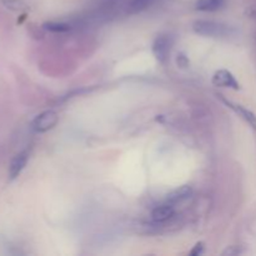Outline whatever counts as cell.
Masks as SVG:
<instances>
[{"mask_svg":"<svg viewBox=\"0 0 256 256\" xmlns=\"http://www.w3.org/2000/svg\"><path fill=\"white\" fill-rule=\"evenodd\" d=\"M195 32L204 36L224 38L230 35V28L222 22H212V20H198L192 25Z\"/></svg>","mask_w":256,"mask_h":256,"instance_id":"6da1fadb","label":"cell"},{"mask_svg":"<svg viewBox=\"0 0 256 256\" xmlns=\"http://www.w3.org/2000/svg\"><path fill=\"white\" fill-rule=\"evenodd\" d=\"M58 120H59V116L54 110H45L35 116L32 122V128L36 132H49L58 124Z\"/></svg>","mask_w":256,"mask_h":256,"instance_id":"7a4b0ae2","label":"cell"},{"mask_svg":"<svg viewBox=\"0 0 256 256\" xmlns=\"http://www.w3.org/2000/svg\"><path fill=\"white\" fill-rule=\"evenodd\" d=\"M172 39L169 35H159L152 42V52L158 62H165L169 59L170 52H172Z\"/></svg>","mask_w":256,"mask_h":256,"instance_id":"3957f363","label":"cell"},{"mask_svg":"<svg viewBox=\"0 0 256 256\" xmlns=\"http://www.w3.org/2000/svg\"><path fill=\"white\" fill-rule=\"evenodd\" d=\"M28 160H29V150L25 149L22 150L20 152H18L14 158H12V162L9 165V179L15 180L22 172L24 170V168L26 166Z\"/></svg>","mask_w":256,"mask_h":256,"instance_id":"277c9868","label":"cell"},{"mask_svg":"<svg viewBox=\"0 0 256 256\" xmlns=\"http://www.w3.org/2000/svg\"><path fill=\"white\" fill-rule=\"evenodd\" d=\"M212 84L216 86L232 88V89H239L240 85L234 78V75L228 70H218L212 76Z\"/></svg>","mask_w":256,"mask_h":256,"instance_id":"5b68a950","label":"cell"},{"mask_svg":"<svg viewBox=\"0 0 256 256\" xmlns=\"http://www.w3.org/2000/svg\"><path fill=\"white\" fill-rule=\"evenodd\" d=\"M175 215V209L174 205L170 204V202H165V204L159 205V206L155 208L152 212V218L155 222H165L168 220L172 219Z\"/></svg>","mask_w":256,"mask_h":256,"instance_id":"8992f818","label":"cell"},{"mask_svg":"<svg viewBox=\"0 0 256 256\" xmlns=\"http://www.w3.org/2000/svg\"><path fill=\"white\" fill-rule=\"evenodd\" d=\"M222 100H224L225 104H226L229 108H232V109L234 110L238 115H239V116H242V119H244L245 122L250 125V126L256 129V116H255L254 112H252L250 110L245 109V108L242 106V105L232 104V102H228V100H225V99H222Z\"/></svg>","mask_w":256,"mask_h":256,"instance_id":"52a82bcc","label":"cell"},{"mask_svg":"<svg viewBox=\"0 0 256 256\" xmlns=\"http://www.w3.org/2000/svg\"><path fill=\"white\" fill-rule=\"evenodd\" d=\"M192 188L188 186V185H184V186L179 188V189L174 190L172 192H170L169 195H168V202H170V204H178V202H182V200L188 199V198L192 195Z\"/></svg>","mask_w":256,"mask_h":256,"instance_id":"ba28073f","label":"cell"},{"mask_svg":"<svg viewBox=\"0 0 256 256\" xmlns=\"http://www.w3.org/2000/svg\"><path fill=\"white\" fill-rule=\"evenodd\" d=\"M225 5V0H196L195 8L200 12H216Z\"/></svg>","mask_w":256,"mask_h":256,"instance_id":"9c48e42d","label":"cell"},{"mask_svg":"<svg viewBox=\"0 0 256 256\" xmlns=\"http://www.w3.org/2000/svg\"><path fill=\"white\" fill-rule=\"evenodd\" d=\"M42 28L45 30H49L52 32H65L70 30V25L66 22H49L42 24Z\"/></svg>","mask_w":256,"mask_h":256,"instance_id":"30bf717a","label":"cell"},{"mask_svg":"<svg viewBox=\"0 0 256 256\" xmlns=\"http://www.w3.org/2000/svg\"><path fill=\"white\" fill-rule=\"evenodd\" d=\"M154 2L155 0H132V2L129 5V10L132 12H139L142 10L146 9Z\"/></svg>","mask_w":256,"mask_h":256,"instance_id":"8fae6325","label":"cell"},{"mask_svg":"<svg viewBox=\"0 0 256 256\" xmlns=\"http://www.w3.org/2000/svg\"><path fill=\"white\" fill-rule=\"evenodd\" d=\"M202 252H204V244H202V242H198V244L194 246V249L190 252V255L199 256L202 255Z\"/></svg>","mask_w":256,"mask_h":256,"instance_id":"7c38bea8","label":"cell"}]
</instances>
